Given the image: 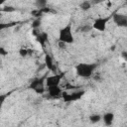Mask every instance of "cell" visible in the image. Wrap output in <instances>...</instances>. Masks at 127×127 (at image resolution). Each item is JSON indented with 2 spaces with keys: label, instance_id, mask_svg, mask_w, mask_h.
I'll use <instances>...</instances> for the list:
<instances>
[{
  "label": "cell",
  "instance_id": "8fae6325",
  "mask_svg": "<svg viewBox=\"0 0 127 127\" xmlns=\"http://www.w3.org/2000/svg\"><path fill=\"white\" fill-rule=\"evenodd\" d=\"M102 119H103V122L105 125L110 126L113 124V121H114V113L113 112H105L102 116Z\"/></svg>",
  "mask_w": 127,
  "mask_h": 127
},
{
  "label": "cell",
  "instance_id": "44dd1931",
  "mask_svg": "<svg viewBox=\"0 0 127 127\" xmlns=\"http://www.w3.org/2000/svg\"><path fill=\"white\" fill-rule=\"evenodd\" d=\"M67 44H65V43H64V42H61V41H59V47L61 48V49H65V46H66Z\"/></svg>",
  "mask_w": 127,
  "mask_h": 127
},
{
  "label": "cell",
  "instance_id": "7402d4cb",
  "mask_svg": "<svg viewBox=\"0 0 127 127\" xmlns=\"http://www.w3.org/2000/svg\"><path fill=\"white\" fill-rule=\"evenodd\" d=\"M121 57L125 62H127V52H122L121 53Z\"/></svg>",
  "mask_w": 127,
  "mask_h": 127
},
{
  "label": "cell",
  "instance_id": "6da1fadb",
  "mask_svg": "<svg viewBox=\"0 0 127 127\" xmlns=\"http://www.w3.org/2000/svg\"><path fill=\"white\" fill-rule=\"evenodd\" d=\"M97 64L94 63L87 64V63H80L75 66V73L82 78H89L94 70L96 69Z\"/></svg>",
  "mask_w": 127,
  "mask_h": 127
},
{
  "label": "cell",
  "instance_id": "9c48e42d",
  "mask_svg": "<svg viewBox=\"0 0 127 127\" xmlns=\"http://www.w3.org/2000/svg\"><path fill=\"white\" fill-rule=\"evenodd\" d=\"M45 66L49 70L56 72L55 70L57 69V67H56V65L54 64V60H53V58H52V56L50 54H46V56H45Z\"/></svg>",
  "mask_w": 127,
  "mask_h": 127
},
{
  "label": "cell",
  "instance_id": "2e32d148",
  "mask_svg": "<svg viewBox=\"0 0 127 127\" xmlns=\"http://www.w3.org/2000/svg\"><path fill=\"white\" fill-rule=\"evenodd\" d=\"M29 53H30V51H29L27 48H24V47H22V48H20V49H19V55H20L22 58H25V57H27V56L29 55Z\"/></svg>",
  "mask_w": 127,
  "mask_h": 127
},
{
  "label": "cell",
  "instance_id": "e0dca14e",
  "mask_svg": "<svg viewBox=\"0 0 127 127\" xmlns=\"http://www.w3.org/2000/svg\"><path fill=\"white\" fill-rule=\"evenodd\" d=\"M40 26H41V19L40 18H36L32 23V28L33 29H39Z\"/></svg>",
  "mask_w": 127,
  "mask_h": 127
},
{
  "label": "cell",
  "instance_id": "30bf717a",
  "mask_svg": "<svg viewBox=\"0 0 127 127\" xmlns=\"http://www.w3.org/2000/svg\"><path fill=\"white\" fill-rule=\"evenodd\" d=\"M35 38H36V41H37L42 47H44V46L46 45V43L48 42L49 36H48V34H47L46 32H40L39 35L36 36Z\"/></svg>",
  "mask_w": 127,
  "mask_h": 127
},
{
  "label": "cell",
  "instance_id": "ba28073f",
  "mask_svg": "<svg viewBox=\"0 0 127 127\" xmlns=\"http://www.w3.org/2000/svg\"><path fill=\"white\" fill-rule=\"evenodd\" d=\"M48 93L50 97L52 98H60L63 94V89L60 87V85H53L48 86Z\"/></svg>",
  "mask_w": 127,
  "mask_h": 127
},
{
  "label": "cell",
  "instance_id": "ffe728a7",
  "mask_svg": "<svg viewBox=\"0 0 127 127\" xmlns=\"http://www.w3.org/2000/svg\"><path fill=\"white\" fill-rule=\"evenodd\" d=\"M7 54H8V51H5V49L3 47H1L0 48V55L1 56H6Z\"/></svg>",
  "mask_w": 127,
  "mask_h": 127
},
{
  "label": "cell",
  "instance_id": "4fadbf2b",
  "mask_svg": "<svg viewBox=\"0 0 127 127\" xmlns=\"http://www.w3.org/2000/svg\"><path fill=\"white\" fill-rule=\"evenodd\" d=\"M92 29H93V28H92V25H89V24H84V25H81L80 27H78V28H77V31H79L80 33L85 34V33L90 32Z\"/></svg>",
  "mask_w": 127,
  "mask_h": 127
},
{
  "label": "cell",
  "instance_id": "277c9868",
  "mask_svg": "<svg viewBox=\"0 0 127 127\" xmlns=\"http://www.w3.org/2000/svg\"><path fill=\"white\" fill-rule=\"evenodd\" d=\"M85 93V90L83 89H77V90H73L71 92H66V91H63L62 94V98L64 99V102L68 103V102H73V101H77L79 100Z\"/></svg>",
  "mask_w": 127,
  "mask_h": 127
},
{
  "label": "cell",
  "instance_id": "5bb4252c",
  "mask_svg": "<svg viewBox=\"0 0 127 127\" xmlns=\"http://www.w3.org/2000/svg\"><path fill=\"white\" fill-rule=\"evenodd\" d=\"M47 5H48V1L47 0H35V6L37 7V9L46 8Z\"/></svg>",
  "mask_w": 127,
  "mask_h": 127
},
{
  "label": "cell",
  "instance_id": "9a60e30c",
  "mask_svg": "<svg viewBox=\"0 0 127 127\" xmlns=\"http://www.w3.org/2000/svg\"><path fill=\"white\" fill-rule=\"evenodd\" d=\"M101 119H102V117H101L99 114H92V115L89 116V121H90L91 123H93V124L98 123Z\"/></svg>",
  "mask_w": 127,
  "mask_h": 127
},
{
  "label": "cell",
  "instance_id": "8992f818",
  "mask_svg": "<svg viewBox=\"0 0 127 127\" xmlns=\"http://www.w3.org/2000/svg\"><path fill=\"white\" fill-rule=\"evenodd\" d=\"M112 20L118 27H122V28L127 27V14L114 13L112 15Z\"/></svg>",
  "mask_w": 127,
  "mask_h": 127
},
{
  "label": "cell",
  "instance_id": "d6986e66",
  "mask_svg": "<svg viewBox=\"0 0 127 127\" xmlns=\"http://www.w3.org/2000/svg\"><path fill=\"white\" fill-rule=\"evenodd\" d=\"M15 10L16 9L12 6H5V7L2 8V11H4V12H14Z\"/></svg>",
  "mask_w": 127,
  "mask_h": 127
},
{
  "label": "cell",
  "instance_id": "603a6c76",
  "mask_svg": "<svg viewBox=\"0 0 127 127\" xmlns=\"http://www.w3.org/2000/svg\"><path fill=\"white\" fill-rule=\"evenodd\" d=\"M4 2H5V0H1V4H3Z\"/></svg>",
  "mask_w": 127,
  "mask_h": 127
},
{
  "label": "cell",
  "instance_id": "3957f363",
  "mask_svg": "<svg viewBox=\"0 0 127 127\" xmlns=\"http://www.w3.org/2000/svg\"><path fill=\"white\" fill-rule=\"evenodd\" d=\"M46 78H47V75H44L42 77H36V78L32 79V81L30 82L29 88L34 90L37 94H43L46 90L45 89Z\"/></svg>",
  "mask_w": 127,
  "mask_h": 127
},
{
  "label": "cell",
  "instance_id": "5b68a950",
  "mask_svg": "<svg viewBox=\"0 0 127 127\" xmlns=\"http://www.w3.org/2000/svg\"><path fill=\"white\" fill-rule=\"evenodd\" d=\"M112 18V16H107V17H98L96 18L93 23H92V28L98 32H104L106 30L107 24L109 20Z\"/></svg>",
  "mask_w": 127,
  "mask_h": 127
},
{
  "label": "cell",
  "instance_id": "7c38bea8",
  "mask_svg": "<svg viewBox=\"0 0 127 127\" xmlns=\"http://www.w3.org/2000/svg\"><path fill=\"white\" fill-rule=\"evenodd\" d=\"M90 8H91V2L88 0H83L79 4V9L81 11H88Z\"/></svg>",
  "mask_w": 127,
  "mask_h": 127
},
{
  "label": "cell",
  "instance_id": "cb8c5ba5",
  "mask_svg": "<svg viewBox=\"0 0 127 127\" xmlns=\"http://www.w3.org/2000/svg\"><path fill=\"white\" fill-rule=\"evenodd\" d=\"M125 4H126V5H127V0H125Z\"/></svg>",
  "mask_w": 127,
  "mask_h": 127
},
{
  "label": "cell",
  "instance_id": "52a82bcc",
  "mask_svg": "<svg viewBox=\"0 0 127 127\" xmlns=\"http://www.w3.org/2000/svg\"><path fill=\"white\" fill-rule=\"evenodd\" d=\"M63 77H64V73H55L53 75L47 76V78H46L47 87L48 86H53V85H60Z\"/></svg>",
  "mask_w": 127,
  "mask_h": 127
},
{
  "label": "cell",
  "instance_id": "7a4b0ae2",
  "mask_svg": "<svg viewBox=\"0 0 127 127\" xmlns=\"http://www.w3.org/2000/svg\"><path fill=\"white\" fill-rule=\"evenodd\" d=\"M59 41L64 42L65 44H72L74 42V36L72 33L71 24L68 23L65 26H64L59 31Z\"/></svg>",
  "mask_w": 127,
  "mask_h": 127
},
{
  "label": "cell",
  "instance_id": "ac0fdd59",
  "mask_svg": "<svg viewBox=\"0 0 127 127\" xmlns=\"http://www.w3.org/2000/svg\"><path fill=\"white\" fill-rule=\"evenodd\" d=\"M31 14H32L35 18H40L44 13L42 12V10H41V9H36V10H33V11L31 12Z\"/></svg>",
  "mask_w": 127,
  "mask_h": 127
}]
</instances>
